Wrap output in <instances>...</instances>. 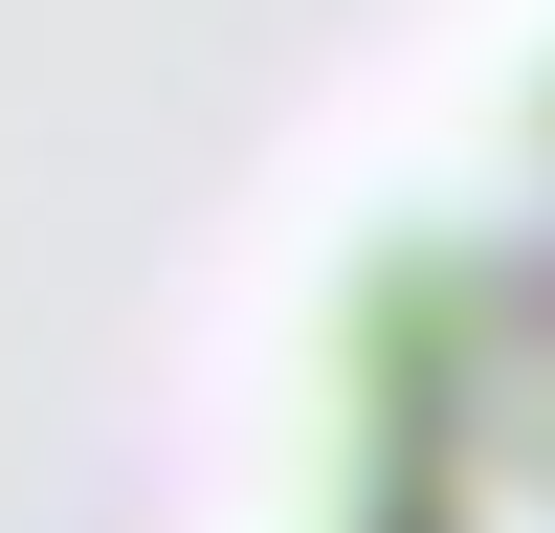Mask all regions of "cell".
I'll return each mask as SVG.
<instances>
[{
    "mask_svg": "<svg viewBox=\"0 0 555 533\" xmlns=\"http://www.w3.org/2000/svg\"><path fill=\"white\" fill-rule=\"evenodd\" d=\"M334 533H555V67L356 266Z\"/></svg>",
    "mask_w": 555,
    "mask_h": 533,
    "instance_id": "1",
    "label": "cell"
}]
</instances>
